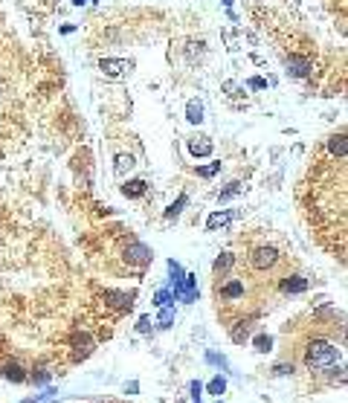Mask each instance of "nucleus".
Instances as JSON below:
<instances>
[{
    "mask_svg": "<svg viewBox=\"0 0 348 403\" xmlns=\"http://www.w3.org/2000/svg\"><path fill=\"white\" fill-rule=\"evenodd\" d=\"M337 360H340V351L325 340H314L308 345V351H305V363L311 369H331Z\"/></svg>",
    "mask_w": 348,
    "mask_h": 403,
    "instance_id": "nucleus-1",
    "label": "nucleus"
},
{
    "mask_svg": "<svg viewBox=\"0 0 348 403\" xmlns=\"http://www.w3.org/2000/svg\"><path fill=\"white\" fill-rule=\"evenodd\" d=\"M279 264V249L276 247H255L250 252V267L253 270H273Z\"/></svg>",
    "mask_w": 348,
    "mask_h": 403,
    "instance_id": "nucleus-2",
    "label": "nucleus"
},
{
    "mask_svg": "<svg viewBox=\"0 0 348 403\" xmlns=\"http://www.w3.org/2000/svg\"><path fill=\"white\" fill-rule=\"evenodd\" d=\"M125 261L128 264H136V267H145L151 261V249L145 247V244H131L125 249Z\"/></svg>",
    "mask_w": 348,
    "mask_h": 403,
    "instance_id": "nucleus-3",
    "label": "nucleus"
},
{
    "mask_svg": "<svg viewBox=\"0 0 348 403\" xmlns=\"http://www.w3.org/2000/svg\"><path fill=\"white\" fill-rule=\"evenodd\" d=\"M99 70H102L105 76L116 79V76H125L128 70H131V61H119V58H105V61H99Z\"/></svg>",
    "mask_w": 348,
    "mask_h": 403,
    "instance_id": "nucleus-4",
    "label": "nucleus"
},
{
    "mask_svg": "<svg viewBox=\"0 0 348 403\" xmlns=\"http://www.w3.org/2000/svg\"><path fill=\"white\" fill-rule=\"evenodd\" d=\"M90 351H93V340H90L87 334H76V337H73V357H76V360L90 357Z\"/></svg>",
    "mask_w": 348,
    "mask_h": 403,
    "instance_id": "nucleus-5",
    "label": "nucleus"
},
{
    "mask_svg": "<svg viewBox=\"0 0 348 403\" xmlns=\"http://www.w3.org/2000/svg\"><path fill=\"white\" fill-rule=\"evenodd\" d=\"M241 293H244V281H238V279H229L221 290H218V296H221L223 302H232V299H238Z\"/></svg>",
    "mask_w": 348,
    "mask_h": 403,
    "instance_id": "nucleus-6",
    "label": "nucleus"
},
{
    "mask_svg": "<svg viewBox=\"0 0 348 403\" xmlns=\"http://www.w3.org/2000/svg\"><path fill=\"white\" fill-rule=\"evenodd\" d=\"M232 264H235V255H232V252H221V255L215 258V267H212V270H215L218 279H223V276L232 270Z\"/></svg>",
    "mask_w": 348,
    "mask_h": 403,
    "instance_id": "nucleus-7",
    "label": "nucleus"
},
{
    "mask_svg": "<svg viewBox=\"0 0 348 403\" xmlns=\"http://www.w3.org/2000/svg\"><path fill=\"white\" fill-rule=\"evenodd\" d=\"M189 151L194 157H209L212 154V142L206 136H194V139H189Z\"/></svg>",
    "mask_w": 348,
    "mask_h": 403,
    "instance_id": "nucleus-8",
    "label": "nucleus"
},
{
    "mask_svg": "<svg viewBox=\"0 0 348 403\" xmlns=\"http://www.w3.org/2000/svg\"><path fill=\"white\" fill-rule=\"evenodd\" d=\"M229 220H232V212H212V215H209V220H206V229H209V232L223 229Z\"/></svg>",
    "mask_w": 348,
    "mask_h": 403,
    "instance_id": "nucleus-9",
    "label": "nucleus"
},
{
    "mask_svg": "<svg viewBox=\"0 0 348 403\" xmlns=\"http://www.w3.org/2000/svg\"><path fill=\"white\" fill-rule=\"evenodd\" d=\"M145 188H148L145 180H128L125 186H122V194H125V197H142Z\"/></svg>",
    "mask_w": 348,
    "mask_h": 403,
    "instance_id": "nucleus-10",
    "label": "nucleus"
},
{
    "mask_svg": "<svg viewBox=\"0 0 348 403\" xmlns=\"http://www.w3.org/2000/svg\"><path fill=\"white\" fill-rule=\"evenodd\" d=\"M282 290L285 293H302V290H308V281L302 279V276H290V279L282 281Z\"/></svg>",
    "mask_w": 348,
    "mask_h": 403,
    "instance_id": "nucleus-11",
    "label": "nucleus"
},
{
    "mask_svg": "<svg viewBox=\"0 0 348 403\" xmlns=\"http://www.w3.org/2000/svg\"><path fill=\"white\" fill-rule=\"evenodd\" d=\"M3 377H6V380H12V383H24V380H27V374H24V369H21L18 363L3 366Z\"/></svg>",
    "mask_w": 348,
    "mask_h": 403,
    "instance_id": "nucleus-12",
    "label": "nucleus"
},
{
    "mask_svg": "<svg viewBox=\"0 0 348 403\" xmlns=\"http://www.w3.org/2000/svg\"><path fill=\"white\" fill-rule=\"evenodd\" d=\"M328 148H331V154H334V157L346 160V136H343V134L331 136V139H328Z\"/></svg>",
    "mask_w": 348,
    "mask_h": 403,
    "instance_id": "nucleus-13",
    "label": "nucleus"
},
{
    "mask_svg": "<svg viewBox=\"0 0 348 403\" xmlns=\"http://www.w3.org/2000/svg\"><path fill=\"white\" fill-rule=\"evenodd\" d=\"M186 119H189V122H203V105H200V102H189V105H186Z\"/></svg>",
    "mask_w": 348,
    "mask_h": 403,
    "instance_id": "nucleus-14",
    "label": "nucleus"
},
{
    "mask_svg": "<svg viewBox=\"0 0 348 403\" xmlns=\"http://www.w3.org/2000/svg\"><path fill=\"white\" fill-rule=\"evenodd\" d=\"M287 67H290V73H293V76H308L311 61H305V58H290V61H287Z\"/></svg>",
    "mask_w": 348,
    "mask_h": 403,
    "instance_id": "nucleus-15",
    "label": "nucleus"
},
{
    "mask_svg": "<svg viewBox=\"0 0 348 403\" xmlns=\"http://www.w3.org/2000/svg\"><path fill=\"white\" fill-rule=\"evenodd\" d=\"M131 168H134V157H131V154H119V157H116V165H113V171H116L119 177H122L125 171H131Z\"/></svg>",
    "mask_w": 348,
    "mask_h": 403,
    "instance_id": "nucleus-16",
    "label": "nucleus"
},
{
    "mask_svg": "<svg viewBox=\"0 0 348 403\" xmlns=\"http://www.w3.org/2000/svg\"><path fill=\"white\" fill-rule=\"evenodd\" d=\"M186 203H189V197H186V194H180V197H177V203H171V206L165 209V217H168V220H171V217H177L180 212H183V206H186Z\"/></svg>",
    "mask_w": 348,
    "mask_h": 403,
    "instance_id": "nucleus-17",
    "label": "nucleus"
},
{
    "mask_svg": "<svg viewBox=\"0 0 348 403\" xmlns=\"http://www.w3.org/2000/svg\"><path fill=\"white\" fill-rule=\"evenodd\" d=\"M255 351H261V354H267L270 348H273V337H255Z\"/></svg>",
    "mask_w": 348,
    "mask_h": 403,
    "instance_id": "nucleus-18",
    "label": "nucleus"
},
{
    "mask_svg": "<svg viewBox=\"0 0 348 403\" xmlns=\"http://www.w3.org/2000/svg\"><path fill=\"white\" fill-rule=\"evenodd\" d=\"M221 171V162H212V165H203V168H197V174L200 177H215Z\"/></svg>",
    "mask_w": 348,
    "mask_h": 403,
    "instance_id": "nucleus-19",
    "label": "nucleus"
},
{
    "mask_svg": "<svg viewBox=\"0 0 348 403\" xmlns=\"http://www.w3.org/2000/svg\"><path fill=\"white\" fill-rule=\"evenodd\" d=\"M223 389H226V380H223V377H215V380L209 383V395H223Z\"/></svg>",
    "mask_w": 348,
    "mask_h": 403,
    "instance_id": "nucleus-20",
    "label": "nucleus"
},
{
    "mask_svg": "<svg viewBox=\"0 0 348 403\" xmlns=\"http://www.w3.org/2000/svg\"><path fill=\"white\" fill-rule=\"evenodd\" d=\"M171 302H174V293H168V290L157 293V305H160V308H165V305H171Z\"/></svg>",
    "mask_w": 348,
    "mask_h": 403,
    "instance_id": "nucleus-21",
    "label": "nucleus"
},
{
    "mask_svg": "<svg viewBox=\"0 0 348 403\" xmlns=\"http://www.w3.org/2000/svg\"><path fill=\"white\" fill-rule=\"evenodd\" d=\"M241 183H229V188H226V191H221V200H229V197H232V194H238V191H241Z\"/></svg>",
    "mask_w": 348,
    "mask_h": 403,
    "instance_id": "nucleus-22",
    "label": "nucleus"
},
{
    "mask_svg": "<svg viewBox=\"0 0 348 403\" xmlns=\"http://www.w3.org/2000/svg\"><path fill=\"white\" fill-rule=\"evenodd\" d=\"M191 403H200V392H203V386H200V383H197V380H191Z\"/></svg>",
    "mask_w": 348,
    "mask_h": 403,
    "instance_id": "nucleus-23",
    "label": "nucleus"
},
{
    "mask_svg": "<svg viewBox=\"0 0 348 403\" xmlns=\"http://www.w3.org/2000/svg\"><path fill=\"white\" fill-rule=\"evenodd\" d=\"M171 319H174V310H162V313H160V325H162V328H168Z\"/></svg>",
    "mask_w": 348,
    "mask_h": 403,
    "instance_id": "nucleus-24",
    "label": "nucleus"
},
{
    "mask_svg": "<svg viewBox=\"0 0 348 403\" xmlns=\"http://www.w3.org/2000/svg\"><path fill=\"white\" fill-rule=\"evenodd\" d=\"M136 328H139V331H142V334H145V331H148V328H151V319H148V316H142V319H139V325H136Z\"/></svg>",
    "mask_w": 348,
    "mask_h": 403,
    "instance_id": "nucleus-25",
    "label": "nucleus"
},
{
    "mask_svg": "<svg viewBox=\"0 0 348 403\" xmlns=\"http://www.w3.org/2000/svg\"><path fill=\"white\" fill-rule=\"evenodd\" d=\"M293 372V366H276V374H290Z\"/></svg>",
    "mask_w": 348,
    "mask_h": 403,
    "instance_id": "nucleus-26",
    "label": "nucleus"
}]
</instances>
